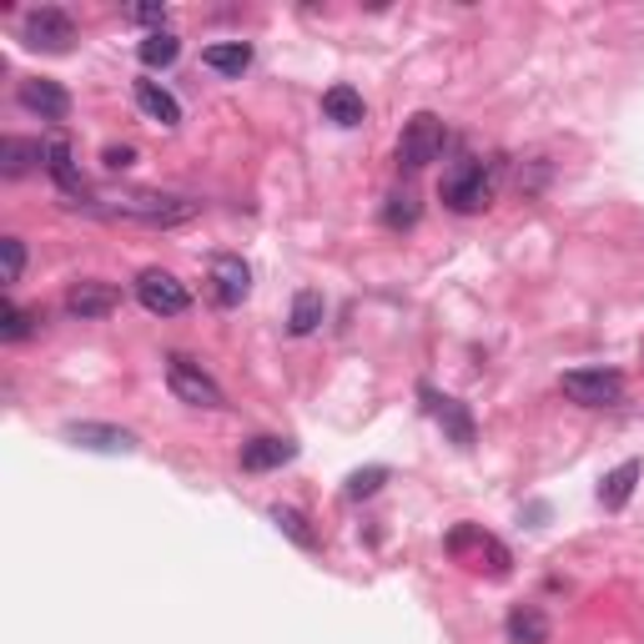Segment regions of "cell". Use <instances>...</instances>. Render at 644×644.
Returning <instances> with one entry per match:
<instances>
[{
    "label": "cell",
    "mask_w": 644,
    "mask_h": 644,
    "mask_svg": "<svg viewBox=\"0 0 644 644\" xmlns=\"http://www.w3.org/2000/svg\"><path fill=\"white\" fill-rule=\"evenodd\" d=\"M21 41L31 51H45V55H67L71 41H76V21H71L61 6H41L21 21Z\"/></svg>",
    "instance_id": "5b68a950"
},
{
    "label": "cell",
    "mask_w": 644,
    "mask_h": 644,
    "mask_svg": "<svg viewBox=\"0 0 644 644\" xmlns=\"http://www.w3.org/2000/svg\"><path fill=\"white\" fill-rule=\"evenodd\" d=\"M382 222H388L393 232L418 227V197H413V192H393V197L382 202Z\"/></svg>",
    "instance_id": "603a6c76"
},
{
    "label": "cell",
    "mask_w": 644,
    "mask_h": 644,
    "mask_svg": "<svg viewBox=\"0 0 644 644\" xmlns=\"http://www.w3.org/2000/svg\"><path fill=\"white\" fill-rule=\"evenodd\" d=\"M21 106L31 111V116H41V121H67L71 116V91L61 86V81H51V76H31V81H21Z\"/></svg>",
    "instance_id": "30bf717a"
},
{
    "label": "cell",
    "mask_w": 644,
    "mask_h": 644,
    "mask_svg": "<svg viewBox=\"0 0 644 644\" xmlns=\"http://www.w3.org/2000/svg\"><path fill=\"white\" fill-rule=\"evenodd\" d=\"M136 303L152 317H176L192 307V293H186V283H176L166 267H146V273L136 277Z\"/></svg>",
    "instance_id": "52a82bcc"
},
{
    "label": "cell",
    "mask_w": 644,
    "mask_h": 644,
    "mask_svg": "<svg viewBox=\"0 0 644 644\" xmlns=\"http://www.w3.org/2000/svg\"><path fill=\"white\" fill-rule=\"evenodd\" d=\"M423 398L433 403V418L443 423V433L453 438L459 448H473V418H469V408H463L459 398H438V393H428V388H423Z\"/></svg>",
    "instance_id": "2e32d148"
},
{
    "label": "cell",
    "mask_w": 644,
    "mask_h": 644,
    "mask_svg": "<svg viewBox=\"0 0 644 644\" xmlns=\"http://www.w3.org/2000/svg\"><path fill=\"white\" fill-rule=\"evenodd\" d=\"M136 106H142L156 126H176V121H182V106H176V96L162 81H136Z\"/></svg>",
    "instance_id": "ffe728a7"
},
{
    "label": "cell",
    "mask_w": 644,
    "mask_h": 644,
    "mask_svg": "<svg viewBox=\"0 0 644 644\" xmlns=\"http://www.w3.org/2000/svg\"><path fill=\"white\" fill-rule=\"evenodd\" d=\"M323 313H328L323 293L303 287V293L293 297V313H287V333H293V338H307V333H317V328H323Z\"/></svg>",
    "instance_id": "44dd1931"
},
{
    "label": "cell",
    "mask_w": 644,
    "mask_h": 644,
    "mask_svg": "<svg viewBox=\"0 0 644 644\" xmlns=\"http://www.w3.org/2000/svg\"><path fill=\"white\" fill-rule=\"evenodd\" d=\"M559 388H564V398L579 408H610L624 398V378L614 368H574V372H564Z\"/></svg>",
    "instance_id": "8992f818"
},
{
    "label": "cell",
    "mask_w": 644,
    "mask_h": 644,
    "mask_svg": "<svg viewBox=\"0 0 644 644\" xmlns=\"http://www.w3.org/2000/svg\"><path fill=\"white\" fill-rule=\"evenodd\" d=\"M31 323H35V317L25 313L21 303H11V297H6V307H0V338H6V343H21L25 333H31Z\"/></svg>",
    "instance_id": "d4e9b609"
},
{
    "label": "cell",
    "mask_w": 644,
    "mask_h": 644,
    "mask_svg": "<svg viewBox=\"0 0 644 644\" xmlns=\"http://www.w3.org/2000/svg\"><path fill=\"white\" fill-rule=\"evenodd\" d=\"M166 388H172V398H182V403H192V408H227L217 378H212V372H202V362L182 358V352H172V358H166Z\"/></svg>",
    "instance_id": "277c9868"
},
{
    "label": "cell",
    "mask_w": 644,
    "mask_h": 644,
    "mask_svg": "<svg viewBox=\"0 0 644 644\" xmlns=\"http://www.w3.org/2000/svg\"><path fill=\"white\" fill-rule=\"evenodd\" d=\"M45 172H51V182L61 186V192H67V197H86V182H81V166H76V152H71V142L67 136H51V142H45Z\"/></svg>",
    "instance_id": "7c38bea8"
},
{
    "label": "cell",
    "mask_w": 644,
    "mask_h": 644,
    "mask_svg": "<svg viewBox=\"0 0 644 644\" xmlns=\"http://www.w3.org/2000/svg\"><path fill=\"white\" fill-rule=\"evenodd\" d=\"M35 162H45V142H31V136H6V142H0V176H6V182L25 176Z\"/></svg>",
    "instance_id": "9a60e30c"
},
{
    "label": "cell",
    "mask_w": 644,
    "mask_h": 644,
    "mask_svg": "<svg viewBox=\"0 0 644 644\" xmlns=\"http://www.w3.org/2000/svg\"><path fill=\"white\" fill-rule=\"evenodd\" d=\"M116 307H121V287L96 283V277H86V283H71V293H67V313H71V317H81V323L111 317Z\"/></svg>",
    "instance_id": "8fae6325"
},
{
    "label": "cell",
    "mask_w": 644,
    "mask_h": 644,
    "mask_svg": "<svg viewBox=\"0 0 644 644\" xmlns=\"http://www.w3.org/2000/svg\"><path fill=\"white\" fill-rule=\"evenodd\" d=\"M382 483H388V469H358L348 479V499H372Z\"/></svg>",
    "instance_id": "484cf974"
},
{
    "label": "cell",
    "mask_w": 644,
    "mask_h": 644,
    "mask_svg": "<svg viewBox=\"0 0 644 644\" xmlns=\"http://www.w3.org/2000/svg\"><path fill=\"white\" fill-rule=\"evenodd\" d=\"M101 162H106L111 172H121V166L136 162V152H132V146H106V152H101Z\"/></svg>",
    "instance_id": "f1b7e54d"
},
{
    "label": "cell",
    "mask_w": 644,
    "mask_h": 644,
    "mask_svg": "<svg viewBox=\"0 0 644 644\" xmlns=\"http://www.w3.org/2000/svg\"><path fill=\"white\" fill-rule=\"evenodd\" d=\"M61 438L76 448H86V453H132L136 448V433L132 428H116V423H67L61 428Z\"/></svg>",
    "instance_id": "9c48e42d"
},
{
    "label": "cell",
    "mask_w": 644,
    "mask_h": 644,
    "mask_svg": "<svg viewBox=\"0 0 644 644\" xmlns=\"http://www.w3.org/2000/svg\"><path fill=\"white\" fill-rule=\"evenodd\" d=\"M111 212L126 222H146V227H176V222L197 217V202L166 197V192H121V197H111Z\"/></svg>",
    "instance_id": "6da1fadb"
},
{
    "label": "cell",
    "mask_w": 644,
    "mask_h": 644,
    "mask_svg": "<svg viewBox=\"0 0 644 644\" xmlns=\"http://www.w3.org/2000/svg\"><path fill=\"white\" fill-rule=\"evenodd\" d=\"M202 67L217 71V76H242L252 67V45L247 41H212L202 51Z\"/></svg>",
    "instance_id": "d6986e66"
},
{
    "label": "cell",
    "mask_w": 644,
    "mask_h": 644,
    "mask_svg": "<svg viewBox=\"0 0 644 644\" xmlns=\"http://www.w3.org/2000/svg\"><path fill=\"white\" fill-rule=\"evenodd\" d=\"M0 252H6V287L21 283V273H25V242L21 237H0Z\"/></svg>",
    "instance_id": "4316f807"
},
{
    "label": "cell",
    "mask_w": 644,
    "mask_h": 644,
    "mask_svg": "<svg viewBox=\"0 0 644 644\" xmlns=\"http://www.w3.org/2000/svg\"><path fill=\"white\" fill-rule=\"evenodd\" d=\"M207 283H212V303L237 307V303H247V293H252V267L242 263V257H232V252H222V257H212Z\"/></svg>",
    "instance_id": "ba28073f"
},
{
    "label": "cell",
    "mask_w": 644,
    "mask_h": 644,
    "mask_svg": "<svg viewBox=\"0 0 644 644\" xmlns=\"http://www.w3.org/2000/svg\"><path fill=\"white\" fill-rule=\"evenodd\" d=\"M323 116L333 121V126H362V116H368V106H362V96L348 86V81H338V86L323 91Z\"/></svg>",
    "instance_id": "5bb4252c"
},
{
    "label": "cell",
    "mask_w": 644,
    "mask_h": 644,
    "mask_svg": "<svg viewBox=\"0 0 644 644\" xmlns=\"http://www.w3.org/2000/svg\"><path fill=\"white\" fill-rule=\"evenodd\" d=\"M273 524L283 529V534L293 539L297 549H317V534H313V529H307V519H303V513H297V509H287V503H277V509H273Z\"/></svg>",
    "instance_id": "cb8c5ba5"
},
{
    "label": "cell",
    "mask_w": 644,
    "mask_h": 644,
    "mask_svg": "<svg viewBox=\"0 0 644 644\" xmlns=\"http://www.w3.org/2000/svg\"><path fill=\"white\" fill-rule=\"evenodd\" d=\"M640 473H644V463L640 459H624L620 469H610L604 473V483H600V503L604 509H624V503L634 499V483H640Z\"/></svg>",
    "instance_id": "ac0fdd59"
},
{
    "label": "cell",
    "mask_w": 644,
    "mask_h": 644,
    "mask_svg": "<svg viewBox=\"0 0 644 644\" xmlns=\"http://www.w3.org/2000/svg\"><path fill=\"white\" fill-rule=\"evenodd\" d=\"M297 459V443L287 438H273V433H257L242 443V469L247 473H267V469H283V463Z\"/></svg>",
    "instance_id": "4fadbf2b"
},
{
    "label": "cell",
    "mask_w": 644,
    "mask_h": 644,
    "mask_svg": "<svg viewBox=\"0 0 644 644\" xmlns=\"http://www.w3.org/2000/svg\"><path fill=\"white\" fill-rule=\"evenodd\" d=\"M136 55H142V67H152V71H166L182 55V41H176L172 31H152L142 45H136Z\"/></svg>",
    "instance_id": "7402d4cb"
},
{
    "label": "cell",
    "mask_w": 644,
    "mask_h": 644,
    "mask_svg": "<svg viewBox=\"0 0 644 644\" xmlns=\"http://www.w3.org/2000/svg\"><path fill=\"white\" fill-rule=\"evenodd\" d=\"M493 202V172L483 162H459L443 176V207L459 212V217H473Z\"/></svg>",
    "instance_id": "7a4b0ae2"
},
{
    "label": "cell",
    "mask_w": 644,
    "mask_h": 644,
    "mask_svg": "<svg viewBox=\"0 0 644 644\" xmlns=\"http://www.w3.org/2000/svg\"><path fill=\"white\" fill-rule=\"evenodd\" d=\"M443 142H448L443 116H433V111H418V116L403 126V136H398V166H403V172H423L428 162H438Z\"/></svg>",
    "instance_id": "3957f363"
},
{
    "label": "cell",
    "mask_w": 644,
    "mask_h": 644,
    "mask_svg": "<svg viewBox=\"0 0 644 644\" xmlns=\"http://www.w3.org/2000/svg\"><path fill=\"white\" fill-rule=\"evenodd\" d=\"M132 16L136 25H156V31H166V6H132Z\"/></svg>",
    "instance_id": "83f0119b"
},
{
    "label": "cell",
    "mask_w": 644,
    "mask_h": 644,
    "mask_svg": "<svg viewBox=\"0 0 644 644\" xmlns=\"http://www.w3.org/2000/svg\"><path fill=\"white\" fill-rule=\"evenodd\" d=\"M503 634H509V644H549V620L539 604H519V610H509V620H503Z\"/></svg>",
    "instance_id": "e0dca14e"
}]
</instances>
